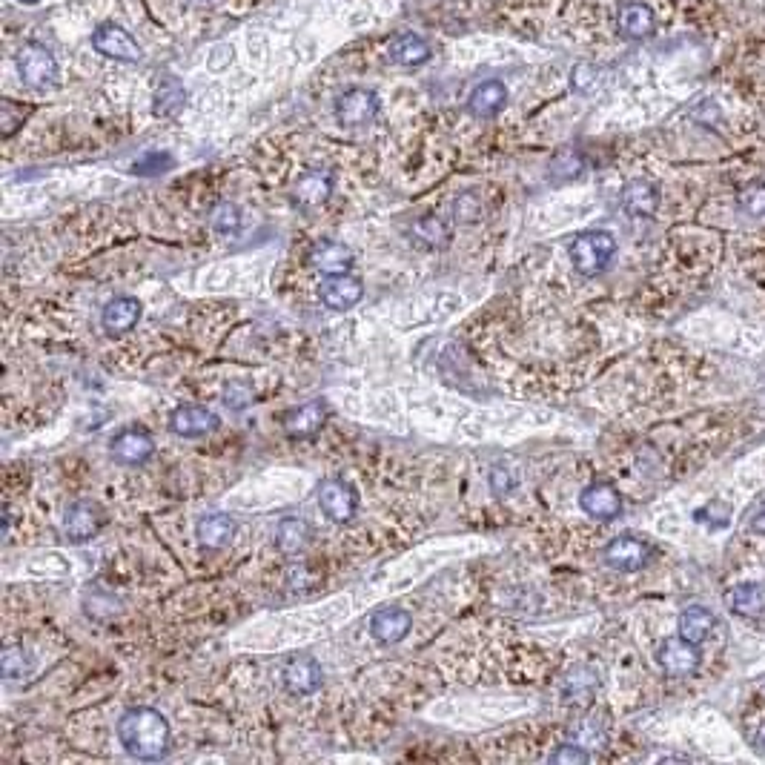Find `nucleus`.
I'll return each instance as SVG.
<instances>
[{
  "label": "nucleus",
  "instance_id": "nucleus-5",
  "mask_svg": "<svg viewBox=\"0 0 765 765\" xmlns=\"http://www.w3.org/2000/svg\"><path fill=\"white\" fill-rule=\"evenodd\" d=\"M319 508L330 522L347 525V522H353V516L359 510V493L344 479H327L319 488Z\"/></svg>",
  "mask_w": 765,
  "mask_h": 765
},
{
  "label": "nucleus",
  "instance_id": "nucleus-12",
  "mask_svg": "<svg viewBox=\"0 0 765 765\" xmlns=\"http://www.w3.org/2000/svg\"><path fill=\"white\" fill-rule=\"evenodd\" d=\"M657 659L659 665H662V671L671 674V677H688V674H694V671L700 668V651H697V645L685 642L682 637L665 639V642L659 645Z\"/></svg>",
  "mask_w": 765,
  "mask_h": 765
},
{
  "label": "nucleus",
  "instance_id": "nucleus-28",
  "mask_svg": "<svg viewBox=\"0 0 765 765\" xmlns=\"http://www.w3.org/2000/svg\"><path fill=\"white\" fill-rule=\"evenodd\" d=\"M0 671L6 680H26L35 671V659L23 645H6L0 657Z\"/></svg>",
  "mask_w": 765,
  "mask_h": 765
},
{
  "label": "nucleus",
  "instance_id": "nucleus-29",
  "mask_svg": "<svg viewBox=\"0 0 765 765\" xmlns=\"http://www.w3.org/2000/svg\"><path fill=\"white\" fill-rule=\"evenodd\" d=\"M393 61L402 66H422L430 61V46L419 35H402L393 43Z\"/></svg>",
  "mask_w": 765,
  "mask_h": 765
},
{
  "label": "nucleus",
  "instance_id": "nucleus-8",
  "mask_svg": "<svg viewBox=\"0 0 765 765\" xmlns=\"http://www.w3.org/2000/svg\"><path fill=\"white\" fill-rule=\"evenodd\" d=\"M379 115V95L370 89H347L336 101L341 127H367Z\"/></svg>",
  "mask_w": 765,
  "mask_h": 765
},
{
  "label": "nucleus",
  "instance_id": "nucleus-17",
  "mask_svg": "<svg viewBox=\"0 0 765 765\" xmlns=\"http://www.w3.org/2000/svg\"><path fill=\"white\" fill-rule=\"evenodd\" d=\"M413 628V617L404 608H382L370 619V634L382 645H399Z\"/></svg>",
  "mask_w": 765,
  "mask_h": 765
},
{
  "label": "nucleus",
  "instance_id": "nucleus-22",
  "mask_svg": "<svg viewBox=\"0 0 765 765\" xmlns=\"http://www.w3.org/2000/svg\"><path fill=\"white\" fill-rule=\"evenodd\" d=\"M659 207V190L651 181H631L622 190V210L634 218H648L657 213Z\"/></svg>",
  "mask_w": 765,
  "mask_h": 765
},
{
  "label": "nucleus",
  "instance_id": "nucleus-15",
  "mask_svg": "<svg viewBox=\"0 0 765 765\" xmlns=\"http://www.w3.org/2000/svg\"><path fill=\"white\" fill-rule=\"evenodd\" d=\"M141 316H144V304L138 298L118 296L104 307L101 324H104V330H107L109 336H121V333H129L141 321Z\"/></svg>",
  "mask_w": 765,
  "mask_h": 765
},
{
  "label": "nucleus",
  "instance_id": "nucleus-43",
  "mask_svg": "<svg viewBox=\"0 0 765 765\" xmlns=\"http://www.w3.org/2000/svg\"><path fill=\"white\" fill-rule=\"evenodd\" d=\"M757 745L765 751V723L760 725V731H757Z\"/></svg>",
  "mask_w": 765,
  "mask_h": 765
},
{
  "label": "nucleus",
  "instance_id": "nucleus-23",
  "mask_svg": "<svg viewBox=\"0 0 765 765\" xmlns=\"http://www.w3.org/2000/svg\"><path fill=\"white\" fill-rule=\"evenodd\" d=\"M410 235L425 250H445L447 244H450V238H453V227L447 224L442 215H425V218H419L413 224Z\"/></svg>",
  "mask_w": 765,
  "mask_h": 765
},
{
  "label": "nucleus",
  "instance_id": "nucleus-25",
  "mask_svg": "<svg viewBox=\"0 0 765 765\" xmlns=\"http://www.w3.org/2000/svg\"><path fill=\"white\" fill-rule=\"evenodd\" d=\"M619 32L631 41H642L654 32V12L645 3H625L619 9Z\"/></svg>",
  "mask_w": 765,
  "mask_h": 765
},
{
  "label": "nucleus",
  "instance_id": "nucleus-1",
  "mask_svg": "<svg viewBox=\"0 0 765 765\" xmlns=\"http://www.w3.org/2000/svg\"><path fill=\"white\" fill-rule=\"evenodd\" d=\"M118 740L124 745L129 757L135 760H161L167 757L172 743V731L167 717L155 708L138 705L121 714L118 720Z\"/></svg>",
  "mask_w": 765,
  "mask_h": 765
},
{
  "label": "nucleus",
  "instance_id": "nucleus-11",
  "mask_svg": "<svg viewBox=\"0 0 765 765\" xmlns=\"http://www.w3.org/2000/svg\"><path fill=\"white\" fill-rule=\"evenodd\" d=\"M218 427V416L201 404H181L170 413V430L181 439H201Z\"/></svg>",
  "mask_w": 765,
  "mask_h": 765
},
{
  "label": "nucleus",
  "instance_id": "nucleus-20",
  "mask_svg": "<svg viewBox=\"0 0 765 765\" xmlns=\"http://www.w3.org/2000/svg\"><path fill=\"white\" fill-rule=\"evenodd\" d=\"M310 264L321 276H347L353 270V253L339 241H319L310 250Z\"/></svg>",
  "mask_w": 765,
  "mask_h": 765
},
{
  "label": "nucleus",
  "instance_id": "nucleus-33",
  "mask_svg": "<svg viewBox=\"0 0 765 765\" xmlns=\"http://www.w3.org/2000/svg\"><path fill=\"white\" fill-rule=\"evenodd\" d=\"M224 402L230 410H244V407H250L255 402V393L253 387L247 382H241V379H235L224 387Z\"/></svg>",
  "mask_w": 765,
  "mask_h": 765
},
{
  "label": "nucleus",
  "instance_id": "nucleus-16",
  "mask_svg": "<svg viewBox=\"0 0 765 765\" xmlns=\"http://www.w3.org/2000/svg\"><path fill=\"white\" fill-rule=\"evenodd\" d=\"M324 419H327V404L321 399H313L284 416V433L290 439H310L324 427Z\"/></svg>",
  "mask_w": 765,
  "mask_h": 765
},
{
  "label": "nucleus",
  "instance_id": "nucleus-9",
  "mask_svg": "<svg viewBox=\"0 0 765 765\" xmlns=\"http://www.w3.org/2000/svg\"><path fill=\"white\" fill-rule=\"evenodd\" d=\"M281 680H284V688L293 694V697H310L316 694L324 682V674H321V665L310 654H298V657L287 659L284 671H281Z\"/></svg>",
  "mask_w": 765,
  "mask_h": 765
},
{
  "label": "nucleus",
  "instance_id": "nucleus-30",
  "mask_svg": "<svg viewBox=\"0 0 765 765\" xmlns=\"http://www.w3.org/2000/svg\"><path fill=\"white\" fill-rule=\"evenodd\" d=\"M596 680L594 671H571L568 677H565V685H562V694H565V700L568 702H579V700H588L591 694L596 691Z\"/></svg>",
  "mask_w": 765,
  "mask_h": 765
},
{
  "label": "nucleus",
  "instance_id": "nucleus-35",
  "mask_svg": "<svg viewBox=\"0 0 765 765\" xmlns=\"http://www.w3.org/2000/svg\"><path fill=\"white\" fill-rule=\"evenodd\" d=\"M740 207L751 218H765V184H751L740 195Z\"/></svg>",
  "mask_w": 765,
  "mask_h": 765
},
{
  "label": "nucleus",
  "instance_id": "nucleus-44",
  "mask_svg": "<svg viewBox=\"0 0 765 765\" xmlns=\"http://www.w3.org/2000/svg\"><path fill=\"white\" fill-rule=\"evenodd\" d=\"M21 3H26V6H35L38 0H21Z\"/></svg>",
  "mask_w": 765,
  "mask_h": 765
},
{
  "label": "nucleus",
  "instance_id": "nucleus-42",
  "mask_svg": "<svg viewBox=\"0 0 765 765\" xmlns=\"http://www.w3.org/2000/svg\"><path fill=\"white\" fill-rule=\"evenodd\" d=\"M751 528H754V531H757V533H763V536H765V510H763V513H757V516H754Z\"/></svg>",
  "mask_w": 765,
  "mask_h": 765
},
{
  "label": "nucleus",
  "instance_id": "nucleus-34",
  "mask_svg": "<svg viewBox=\"0 0 765 765\" xmlns=\"http://www.w3.org/2000/svg\"><path fill=\"white\" fill-rule=\"evenodd\" d=\"M213 227L224 235L238 233V227H241V213H238V207H235V204H218L213 213Z\"/></svg>",
  "mask_w": 765,
  "mask_h": 765
},
{
  "label": "nucleus",
  "instance_id": "nucleus-41",
  "mask_svg": "<svg viewBox=\"0 0 765 765\" xmlns=\"http://www.w3.org/2000/svg\"><path fill=\"white\" fill-rule=\"evenodd\" d=\"M591 81H594V69H591V66H576L574 78H571V84H574L576 92H588Z\"/></svg>",
  "mask_w": 765,
  "mask_h": 765
},
{
  "label": "nucleus",
  "instance_id": "nucleus-3",
  "mask_svg": "<svg viewBox=\"0 0 765 765\" xmlns=\"http://www.w3.org/2000/svg\"><path fill=\"white\" fill-rule=\"evenodd\" d=\"M15 61H18V72L26 86L43 92V89H52L58 84V64H55L52 52H46L38 43H23Z\"/></svg>",
  "mask_w": 765,
  "mask_h": 765
},
{
  "label": "nucleus",
  "instance_id": "nucleus-14",
  "mask_svg": "<svg viewBox=\"0 0 765 765\" xmlns=\"http://www.w3.org/2000/svg\"><path fill=\"white\" fill-rule=\"evenodd\" d=\"M235 531H238V525H235V519L230 513H207V516H201L198 525H195L198 545L207 548V551H221V548H227L235 539Z\"/></svg>",
  "mask_w": 765,
  "mask_h": 765
},
{
  "label": "nucleus",
  "instance_id": "nucleus-6",
  "mask_svg": "<svg viewBox=\"0 0 765 765\" xmlns=\"http://www.w3.org/2000/svg\"><path fill=\"white\" fill-rule=\"evenodd\" d=\"M92 46H95V52H101L104 58H112V61H127V64L141 61V46H138V41L129 35L124 26H118V23H101V26H95V32H92Z\"/></svg>",
  "mask_w": 765,
  "mask_h": 765
},
{
  "label": "nucleus",
  "instance_id": "nucleus-37",
  "mask_svg": "<svg viewBox=\"0 0 765 765\" xmlns=\"http://www.w3.org/2000/svg\"><path fill=\"white\" fill-rule=\"evenodd\" d=\"M591 760V754L582 748V745L576 743H565L559 745L556 751L551 754V763H571V765H585Z\"/></svg>",
  "mask_w": 765,
  "mask_h": 765
},
{
  "label": "nucleus",
  "instance_id": "nucleus-24",
  "mask_svg": "<svg viewBox=\"0 0 765 765\" xmlns=\"http://www.w3.org/2000/svg\"><path fill=\"white\" fill-rule=\"evenodd\" d=\"M310 539H313V528H310L304 519H298V516H287V519H281V522H278L276 545L281 553H287V556L304 553L307 551V545H310Z\"/></svg>",
  "mask_w": 765,
  "mask_h": 765
},
{
  "label": "nucleus",
  "instance_id": "nucleus-26",
  "mask_svg": "<svg viewBox=\"0 0 765 765\" xmlns=\"http://www.w3.org/2000/svg\"><path fill=\"white\" fill-rule=\"evenodd\" d=\"M714 631V614L702 605H691L680 614V637L691 645H702Z\"/></svg>",
  "mask_w": 765,
  "mask_h": 765
},
{
  "label": "nucleus",
  "instance_id": "nucleus-7",
  "mask_svg": "<svg viewBox=\"0 0 765 765\" xmlns=\"http://www.w3.org/2000/svg\"><path fill=\"white\" fill-rule=\"evenodd\" d=\"M109 453H112L115 462H121V465H127V468H141V465H147L149 459H152L155 442H152V436H149L147 430L127 427V430H121L118 436H112Z\"/></svg>",
  "mask_w": 765,
  "mask_h": 765
},
{
  "label": "nucleus",
  "instance_id": "nucleus-36",
  "mask_svg": "<svg viewBox=\"0 0 765 765\" xmlns=\"http://www.w3.org/2000/svg\"><path fill=\"white\" fill-rule=\"evenodd\" d=\"M170 167V152H149V155H144V158L132 167V172H135V175H161V172H167Z\"/></svg>",
  "mask_w": 765,
  "mask_h": 765
},
{
  "label": "nucleus",
  "instance_id": "nucleus-18",
  "mask_svg": "<svg viewBox=\"0 0 765 765\" xmlns=\"http://www.w3.org/2000/svg\"><path fill=\"white\" fill-rule=\"evenodd\" d=\"M321 301L330 307V310H353L364 296V287L359 278H353L350 273L347 276H327V281L321 284Z\"/></svg>",
  "mask_w": 765,
  "mask_h": 765
},
{
  "label": "nucleus",
  "instance_id": "nucleus-21",
  "mask_svg": "<svg viewBox=\"0 0 765 765\" xmlns=\"http://www.w3.org/2000/svg\"><path fill=\"white\" fill-rule=\"evenodd\" d=\"M505 104H508V86L502 81H485L476 86L468 98L470 115L476 118H493L505 109Z\"/></svg>",
  "mask_w": 765,
  "mask_h": 765
},
{
  "label": "nucleus",
  "instance_id": "nucleus-31",
  "mask_svg": "<svg viewBox=\"0 0 765 765\" xmlns=\"http://www.w3.org/2000/svg\"><path fill=\"white\" fill-rule=\"evenodd\" d=\"M184 101H187V95H184V86L175 84V81H170V84L158 89V98H155V112H158V115H175L178 109L184 107Z\"/></svg>",
  "mask_w": 765,
  "mask_h": 765
},
{
  "label": "nucleus",
  "instance_id": "nucleus-4",
  "mask_svg": "<svg viewBox=\"0 0 765 765\" xmlns=\"http://www.w3.org/2000/svg\"><path fill=\"white\" fill-rule=\"evenodd\" d=\"M104 525H107V513L92 499H78L64 513V536L69 542H78V545L89 542L92 536H98Z\"/></svg>",
  "mask_w": 765,
  "mask_h": 765
},
{
  "label": "nucleus",
  "instance_id": "nucleus-32",
  "mask_svg": "<svg viewBox=\"0 0 765 765\" xmlns=\"http://www.w3.org/2000/svg\"><path fill=\"white\" fill-rule=\"evenodd\" d=\"M26 112H29V107L15 104V101H9V98L0 104V129H3V138H12V135L23 127Z\"/></svg>",
  "mask_w": 765,
  "mask_h": 765
},
{
  "label": "nucleus",
  "instance_id": "nucleus-27",
  "mask_svg": "<svg viewBox=\"0 0 765 765\" xmlns=\"http://www.w3.org/2000/svg\"><path fill=\"white\" fill-rule=\"evenodd\" d=\"M728 602H731V608H734L740 617H760V614L765 611L763 585H757V582L737 585V588L728 594Z\"/></svg>",
  "mask_w": 765,
  "mask_h": 765
},
{
  "label": "nucleus",
  "instance_id": "nucleus-13",
  "mask_svg": "<svg viewBox=\"0 0 765 765\" xmlns=\"http://www.w3.org/2000/svg\"><path fill=\"white\" fill-rule=\"evenodd\" d=\"M579 508L596 522H611L622 513V496H619L617 488H611L605 482H596V485H588L579 493Z\"/></svg>",
  "mask_w": 765,
  "mask_h": 765
},
{
  "label": "nucleus",
  "instance_id": "nucleus-38",
  "mask_svg": "<svg viewBox=\"0 0 765 765\" xmlns=\"http://www.w3.org/2000/svg\"><path fill=\"white\" fill-rule=\"evenodd\" d=\"M574 740L576 745H605V731L594 723V720H582V723L574 728Z\"/></svg>",
  "mask_w": 765,
  "mask_h": 765
},
{
  "label": "nucleus",
  "instance_id": "nucleus-40",
  "mask_svg": "<svg viewBox=\"0 0 765 765\" xmlns=\"http://www.w3.org/2000/svg\"><path fill=\"white\" fill-rule=\"evenodd\" d=\"M490 488L496 490L499 496H502V493H510V490L516 488L513 468H510V465H493V470H490Z\"/></svg>",
  "mask_w": 765,
  "mask_h": 765
},
{
  "label": "nucleus",
  "instance_id": "nucleus-39",
  "mask_svg": "<svg viewBox=\"0 0 765 765\" xmlns=\"http://www.w3.org/2000/svg\"><path fill=\"white\" fill-rule=\"evenodd\" d=\"M551 172L556 178H574V175L582 172V161H579V155H574V152H562V155H556Z\"/></svg>",
  "mask_w": 765,
  "mask_h": 765
},
{
  "label": "nucleus",
  "instance_id": "nucleus-2",
  "mask_svg": "<svg viewBox=\"0 0 765 765\" xmlns=\"http://www.w3.org/2000/svg\"><path fill=\"white\" fill-rule=\"evenodd\" d=\"M617 255V238L602 230H591V233L576 235L571 244V261L579 276L594 278L599 273L608 270V264Z\"/></svg>",
  "mask_w": 765,
  "mask_h": 765
},
{
  "label": "nucleus",
  "instance_id": "nucleus-10",
  "mask_svg": "<svg viewBox=\"0 0 765 765\" xmlns=\"http://www.w3.org/2000/svg\"><path fill=\"white\" fill-rule=\"evenodd\" d=\"M602 556H605L608 568H614L619 574H634V571H642L648 565L651 548H648V542H642L637 536H617Z\"/></svg>",
  "mask_w": 765,
  "mask_h": 765
},
{
  "label": "nucleus",
  "instance_id": "nucleus-19",
  "mask_svg": "<svg viewBox=\"0 0 765 765\" xmlns=\"http://www.w3.org/2000/svg\"><path fill=\"white\" fill-rule=\"evenodd\" d=\"M330 195H333V175L324 170L304 172L293 187V198L304 210H316L321 204H327Z\"/></svg>",
  "mask_w": 765,
  "mask_h": 765
}]
</instances>
